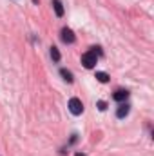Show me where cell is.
Here are the masks:
<instances>
[{
	"label": "cell",
	"mask_w": 154,
	"mask_h": 156,
	"mask_svg": "<svg viewBox=\"0 0 154 156\" xmlns=\"http://www.w3.org/2000/svg\"><path fill=\"white\" fill-rule=\"evenodd\" d=\"M96 62H98V55H96L93 49L82 55V64H83L85 69H93V67L96 66Z\"/></svg>",
	"instance_id": "cell-1"
},
{
	"label": "cell",
	"mask_w": 154,
	"mask_h": 156,
	"mask_svg": "<svg viewBox=\"0 0 154 156\" xmlns=\"http://www.w3.org/2000/svg\"><path fill=\"white\" fill-rule=\"evenodd\" d=\"M67 107H69V111H71L75 116H80V115L83 113V104H82L80 98H71L69 104H67Z\"/></svg>",
	"instance_id": "cell-2"
},
{
	"label": "cell",
	"mask_w": 154,
	"mask_h": 156,
	"mask_svg": "<svg viewBox=\"0 0 154 156\" xmlns=\"http://www.w3.org/2000/svg\"><path fill=\"white\" fill-rule=\"evenodd\" d=\"M60 38H62L64 44H75V42H76V37H75L73 29H69V27H64V29H62Z\"/></svg>",
	"instance_id": "cell-3"
},
{
	"label": "cell",
	"mask_w": 154,
	"mask_h": 156,
	"mask_svg": "<svg viewBox=\"0 0 154 156\" xmlns=\"http://www.w3.org/2000/svg\"><path fill=\"white\" fill-rule=\"evenodd\" d=\"M129 111H131V105L125 104V102H121V104L118 105V109H116V116L118 118H125L127 115H129Z\"/></svg>",
	"instance_id": "cell-4"
},
{
	"label": "cell",
	"mask_w": 154,
	"mask_h": 156,
	"mask_svg": "<svg viewBox=\"0 0 154 156\" xmlns=\"http://www.w3.org/2000/svg\"><path fill=\"white\" fill-rule=\"evenodd\" d=\"M113 98H114L116 102H125L127 98H129V91L127 89H118V91H114V94H113Z\"/></svg>",
	"instance_id": "cell-5"
},
{
	"label": "cell",
	"mask_w": 154,
	"mask_h": 156,
	"mask_svg": "<svg viewBox=\"0 0 154 156\" xmlns=\"http://www.w3.org/2000/svg\"><path fill=\"white\" fill-rule=\"evenodd\" d=\"M53 9H54L56 16H64V5L60 0H53Z\"/></svg>",
	"instance_id": "cell-6"
},
{
	"label": "cell",
	"mask_w": 154,
	"mask_h": 156,
	"mask_svg": "<svg viewBox=\"0 0 154 156\" xmlns=\"http://www.w3.org/2000/svg\"><path fill=\"white\" fill-rule=\"evenodd\" d=\"M60 75H62V78H64L67 83H73V82H75L73 73H71V71H67V69H60Z\"/></svg>",
	"instance_id": "cell-7"
},
{
	"label": "cell",
	"mask_w": 154,
	"mask_h": 156,
	"mask_svg": "<svg viewBox=\"0 0 154 156\" xmlns=\"http://www.w3.org/2000/svg\"><path fill=\"white\" fill-rule=\"evenodd\" d=\"M96 80L102 82V83H107V82H109V75L103 73V71H98V73H96Z\"/></svg>",
	"instance_id": "cell-8"
},
{
	"label": "cell",
	"mask_w": 154,
	"mask_h": 156,
	"mask_svg": "<svg viewBox=\"0 0 154 156\" xmlns=\"http://www.w3.org/2000/svg\"><path fill=\"white\" fill-rule=\"evenodd\" d=\"M49 55H51V58H53L54 62H58V60H60V51H58V47H54V45H53V47H51V51H49Z\"/></svg>",
	"instance_id": "cell-9"
},
{
	"label": "cell",
	"mask_w": 154,
	"mask_h": 156,
	"mask_svg": "<svg viewBox=\"0 0 154 156\" xmlns=\"http://www.w3.org/2000/svg\"><path fill=\"white\" fill-rule=\"evenodd\" d=\"M96 107H98L100 111H105V109H107V104H105V102H98V104H96Z\"/></svg>",
	"instance_id": "cell-10"
},
{
	"label": "cell",
	"mask_w": 154,
	"mask_h": 156,
	"mask_svg": "<svg viewBox=\"0 0 154 156\" xmlns=\"http://www.w3.org/2000/svg\"><path fill=\"white\" fill-rule=\"evenodd\" d=\"M75 156H85V154H83V153H76Z\"/></svg>",
	"instance_id": "cell-11"
}]
</instances>
